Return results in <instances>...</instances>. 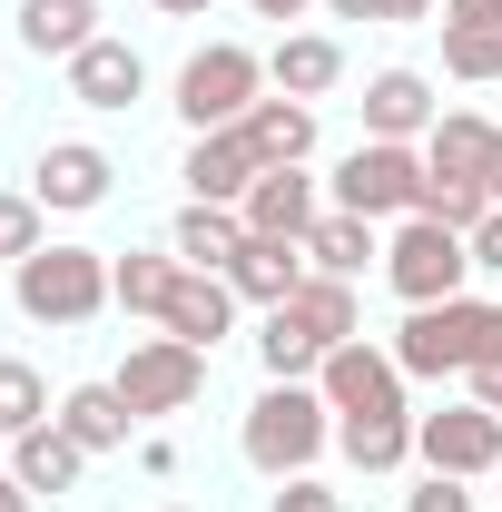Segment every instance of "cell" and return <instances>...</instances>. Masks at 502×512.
<instances>
[{"label":"cell","instance_id":"obj_1","mask_svg":"<svg viewBox=\"0 0 502 512\" xmlns=\"http://www.w3.org/2000/svg\"><path fill=\"white\" fill-rule=\"evenodd\" d=\"M394 365H404V384H443V375H473V365H502V306H493V296L404 306V325H394Z\"/></svg>","mask_w":502,"mask_h":512},{"label":"cell","instance_id":"obj_2","mask_svg":"<svg viewBox=\"0 0 502 512\" xmlns=\"http://www.w3.org/2000/svg\"><path fill=\"white\" fill-rule=\"evenodd\" d=\"M335 444V404L315 394V384H266L247 404V424H237V453H247L266 483H296L315 473V453Z\"/></svg>","mask_w":502,"mask_h":512},{"label":"cell","instance_id":"obj_3","mask_svg":"<svg viewBox=\"0 0 502 512\" xmlns=\"http://www.w3.org/2000/svg\"><path fill=\"white\" fill-rule=\"evenodd\" d=\"M256 99H266V60H256L247 40H207V50H188V69H178V119H188V138L237 128Z\"/></svg>","mask_w":502,"mask_h":512},{"label":"cell","instance_id":"obj_4","mask_svg":"<svg viewBox=\"0 0 502 512\" xmlns=\"http://www.w3.org/2000/svg\"><path fill=\"white\" fill-rule=\"evenodd\" d=\"M335 207H345V217H375V227H404V217L424 207V148H404V138H355V148L335 158Z\"/></svg>","mask_w":502,"mask_h":512},{"label":"cell","instance_id":"obj_5","mask_svg":"<svg viewBox=\"0 0 502 512\" xmlns=\"http://www.w3.org/2000/svg\"><path fill=\"white\" fill-rule=\"evenodd\" d=\"M10 296H20L30 325H89L109 306V256L99 247H40L10 266Z\"/></svg>","mask_w":502,"mask_h":512},{"label":"cell","instance_id":"obj_6","mask_svg":"<svg viewBox=\"0 0 502 512\" xmlns=\"http://www.w3.org/2000/svg\"><path fill=\"white\" fill-rule=\"evenodd\" d=\"M384 286H394L404 306H443V296H463V286H473V237L443 227V217H404V227L384 237Z\"/></svg>","mask_w":502,"mask_h":512},{"label":"cell","instance_id":"obj_7","mask_svg":"<svg viewBox=\"0 0 502 512\" xmlns=\"http://www.w3.org/2000/svg\"><path fill=\"white\" fill-rule=\"evenodd\" d=\"M109 384L128 394V414H138V424H158V414H188L197 394H207V355L178 345V335H138V345H128V365H119Z\"/></svg>","mask_w":502,"mask_h":512},{"label":"cell","instance_id":"obj_8","mask_svg":"<svg viewBox=\"0 0 502 512\" xmlns=\"http://www.w3.org/2000/svg\"><path fill=\"white\" fill-rule=\"evenodd\" d=\"M414 463L424 473H453V483H483L502 463V414H483L473 394L443 404V414H414Z\"/></svg>","mask_w":502,"mask_h":512},{"label":"cell","instance_id":"obj_9","mask_svg":"<svg viewBox=\"0 0 502 512\" xmlns=\"http://www.w3.org/2000/svg\"><path fill=\"white\" fill-rule=\"evenodd\" d=\"M119 188V158L99 148V138H50L40 158H30V197L50 207V217H89V207H109Z\"/></svg>","mask_w":502,"mask_h":512},{"label":"cell","instance_id":"obj_10","mask_svg":"<svg viewBox=\"0 0 502 512\" xmlns=\"http://www.w3.org/2000/svg\"><path fill=\"white\" fill-rule=\"evenodd\" d=\"M315 394H325L335 414H414V404H404V365H394V345H375V335L335 345V355L315 365Z\"/></svg>","mask_w":502,"mask_h":512},{"label":"cell","instance_id":"obj_11","mask_svg":"<svg viewBox=\"0 0 502 512\" xmlns=\"http://www.w3.org/2000/svg\"><path fill=\"white\" fill-rule=\"evenodd\" d=\"M69 99H79V109H99V119H119V109H138V99H148V60H138L128 40H109V30H99V40L69 60Z\"/></svg>","mask_w":502,"mask_h":512},{"label":"cell","instance_id":"obj_12","mask_svg":"<svg viewBox=\"0 0 502 512\" xmlns=\"http://www.w3.org/2000/svg\"><path fill=\"white\" fill-rule=\"evenodd\" d=\"M355 109H365V138H404V148H424V128L443 119V99H434L424 69H375Z\"/></svg>","mask_w":502,"mask_h":512},{"label":"cell","instance_id":"obj_13","mask_svg":"<svg viewBox=\"0 0 502 512\" xmlns=\"http://www.w3.org/2000/svg\"><path fill=\"white\" fill-rule=\"evenodd\" d=\"M178 178H188L197 207H237V197L266 178V158L247 148V128H217V138H188V168H178Z\"/></svg>","mask_w":502,"mask_h":512},{"label":"cell","instance_id":"obj_14","mask_svg":"<svg viewBox=\"0 0 502 512\" xmlns=\"http://www.w3.org/2000/svg\"><path fill=\"white\" fill-rule=\"evenodd\" d=\"M345 79V40L335 30H276V50H266V89L276 99H325Z\"/></svg>","mask_w":502,"mask_h":512},{"label":"cell","instance_id":"obj_15","mask_svg":"<svg viewBox=\"0 0 502 512\" xmlns=\"http://www.w3.org/2000/svg\"><path fill=\"white\" fill-rule=\"evenodd\" d=\"M237 217H247V237H286V247H306V227L325 217V207H315V178H306V168H266V178L237 197Z\"/></svg>","mask_w":502,"mask_h":512},{"label":"cell","instance_id":"obj_16","mask_svg":"<svg viewBox=\"0 0 502 512\" xmlns=\"http://www.w3.org/2000/svg\"><path fill=\"white\" fill-rule=\"evenodd\" d=\"M168 335H178V345H197V355H217V345H227V335H237V286H227V276H178V296H168Z\"/></svg>","mask_w":502,"mask_h":512},{"label":"cell","instance_id":"obj_17","mask_svg":"<svg viewBox=\"0 0 502 512\" xmlns=\"http://www.w3.org/2000/svg\"><path fill=\"white\" fill-rule=\"evenodd\" d=\"M493 148H502V128L473 119V109H443V119L424 128V168H434V178H473V188H493Z\"/></svg>","mask_w":502,"mask_h":512},{"label":"cell","instance_id":"obj_18","mask_svg":"<svg viewBox=\"0 0 502 512\" xmlns=\"http://www.w3.org/2000/svg\"><path fill=\"white\" fill-rule=\"evenodd\" d=\"M237 247H247V217H237V207H197V197H188V207L168 217V256L197 266V276H227Z\"/></svg>","mask_w":502,"mask_h":512},{"label":"cell","instance_id":"obj_19","mask_svg":"<svg viewBox=\"0 0 502 512\" xmlns=\"http://www.w3.org/2000/svg\"><path fill=\"white\" fill-rule=\"evenodd\" d=\"M0 463H10L30 493H50V503H60V493H79V473H89V453L69 444L60 414H50V424H30V434H10V453H0Z\"/></svg>","mask_w":502,"mask_h":512},{"label":"cell","instance_id":"obj_20","mask_svg":"<svg viewBox=\"0 0 502 512\" xmlns=\"http://www.w3.org/2000/svg\"><path fill=\"white\" fill-rule=\"evenodd\" d=\"M306 276H315V266H306V247H286V237H247V247H237V266H227L237 306H256V316H266V306H286Z\"/></svg>","mask_w":502,"mask_h":512},{"label":"cell","instance_id":"obj_21","mask_svg":"<svg viewBox=\"0 0 502 512\" xmlns=\"http://www.w3.org/2000/svg\"><path fill=\"white\" fill-rule=\"evenodd\" d=\"M10 30H20V50H30V60H79V50H89V40H99V0H20V20H10Z\"/></svg>","mask_w":502,"mask_h":512},{"label":"cell","instance_id":"obj_22","mask_svg":"<svg viewBox=\"0 0 502 512\" xmlns=\"http://www.w3.org/2000/svg\"><path fill=\"white\" fill-rule=\"evenodd\" d=\"M325 355H335V345H325L296 306H266V316H256V365H266V384H315Z\"/></svg>","mask_w":502,"mask_h":512},{"label":"cell","instance_id":"obj_23","mask_svg":"<svg viewBox=\"0 0 502 512\" xmlns=\"http://www.w3.org/2000/svg\"><path fill=\"white\" fill-rule=\"evenodd\" d=\"M237 128H247V148L266 168H306L315 158V99H256Z\"/></svg>","mask_w":502,"mask_h":512},{"label":"cell","instance_id":"obj_24","mask_svg":"<svg viewBox=\"0 0 502 512\" xmlns=\"http://www.w3.org/2000/svg\"><path fill=\"white\" fill-rule=\"evenodd\" d=\"M60 424H69V444H79V453H119L128 434H138V414H128L119 384H69V394H60Z\"/></svg>","mask_w":502,"mask_h":512},{"label":"cell","instance_id":"obj_25","mask_svg":"<svg viewBox=\"0 0 502 512\" xmlns=\"http://www.w3.org/2000/svg\"><path fill=\"white\" fill-rule=\"evenodd\" d=\"M335 453L355 473H404L414 463V414H335Z\"/></svg>","mask_w":502,"mask_h":512},{"label":"cell","instance_id":"obj_26","mask_svg":"<svg viewBox=\"0 0 502 512\" xmlns=\"http://www.w3.org/2000/svg\"><path fill=\"white\" fill-rule=\"evenodd\" d=\"M306 266H315V276H365V266H384L375 217H345V207H325V217L306 227Z\"/></svg>","mask_w":502,"mask_h":512},{"label":"cell","instance_id":"obj_27","mask_svg":"<svg viewBox=\"0 0 502 512\" xmlns=\"http://www.w3.org/2000/svg\"><path fill=\"white\" fill-rule=\"evenodd\" d=\"M178 256H109V306L119 316H168V296H178Z\"/></svg>","mask_w":502,"mask_h":512},{"label":"cell","instance_id":"obj_28","mask_svg":"<svg viewBox=\"0 0 502 512\" xmlns=\"http://www.w3.org/2000/svg\"><path fill=\"white\" fill-rule=\"evenodd\" d=\"M286 306H296V316H306L315 335H325V345H355V335H365V306H355V276H306V286H296Z\"/></svg>","mask_w":502,"mask_h":512},{"label":"cell","instance_id":"obj_29","mask_svg":"<svg viewBox=\"0 0 502 512\" xmlns=\"http://www.w3.org/2000/svg\"><path fill=\"white\" fill-rule=\"evenodd\" d=\"M443 69L453 79H502V10L493 20H443Z\"/></svg>","mask_w":502,"mask_h":512},{"label":"cell","instance_id":"obj_30","mask_svg":"<svg viewBox=\"0 0 502 512\" xmlns=\"http://www.w3.org/2000/svg\"><path fill=\"white\" fill-rule=\"evenodd\" d=\"M60 404H50V384H40V365H20V355H0V444L10 434H30V424H50Z\"/></svg>","mask_w":502,"mask_h":512},{"label":"cell","instance_id":"obj_31","mask_svg":"<svg viewBox=\"0 0 502 512\" xmlns=\"http://www.w3.org/2000/svg\"><path fill=\"white\" fill-rule=\"evenodd\" d=\"M50 247V207L30 188H0V266H20V256Z\"/></svg>","mask_w":502,"mask_h":512},{"label":"cell","instance_id":"obj_32","mask_svg":"<svg viewBox=\"0 0 502 512\" xmlns=\"http://www.w3.org/2000/svg\"><path fill=\"white\" fill-rule=\"evenodd\" d=\"M404 512H473V493H463L453 473H424V483L404 493Z\"/></svg>","mask_w":502,"mask_h":512},{"label":"cell","instance_id":"obj_33","mask_svg":"<svg viewBox=\"0 0 502 512\" xmlns=\"http://www.w3.org/2000/svg\"><path fill=\"white\" fill-rule=\"evenodd\" d=\"M335 20H424L434 0H325Z\"/></svg>","mask_w":502,"mask_h":512},{"label":"cell","instance_id":"obj_34","mask_svg":"<svg viewBox=\"0 0 502 512\" xmlns=\"http://www.w3.org/2000/svg\"><path fill=\"white\" fill-rule=\"evenodd\" d=\"M266 512H345V503H335V493H325L315 473H296V483H286V493H276Z\"/></svg>","mask_w":502,"mask_h":512},{"label":"cell","instance_id":"obj_35","mask_svg":"<svg viewBox=\"0 0 502 512\" xmlns=\"http://www.w3.org/2000/svg\"><path fill=\"white\" fill-rule=\"evenodd\" d=\"M473 276H502V207L473 227Z\"/></svg>","mask_w":502,"mask_h":512},{"label":"cell","instance_id":"obj_36","mask_svg":"<svg viewBox=\"0 0 502 512\" xmlns=\"http://www.w3.org/2000/svg\"><path fill=\"white\" fill-rule=\"evenodd\" d=\"M463 384H473V404H483V414H502V365H473Z\"/></svg>","mask_w":502,"mask_h":512},{"label":"cell","instance_id":"obj_37","mask_svg":"<svg viewBox=\"0 0 502 512\" xmlns=\"http://www.w3.org/2000/svg\"><path fill=\"white\" fill-rule=\"evenodd\" d=\"M0 512H40V493H30V483H20L10 463H0Z\"/></svg>","mask_w":502,"mask_h":512},{"label":"cell","instance_id":"obj_38","mask_svg":"<svg viewBox=\"0 0 502 512\" xmlns=\"http://www.w3.org/2000/svg\"><path fill=\"white\" fill-rule=\"evenodd\" d=\"M247 10H256V20H306L315 0H247Z\"/></svg>","mask_w":502,"mask_h":512},{"label":"cell","instance_id":"obj_39","mask_svg":"<svg viewBox=\"0 0 502 512\" xmlns=\"http://www.w3.org/2000/svg\"><path fill=\"white\" fill-rule=\"evenodd\" d=\"M502 0H443V20H493Z\"/></svg>","mask_w":502,"mask_h":512},{"label":"cell","instance_id":"obj_40","mask_svg":"<svg viewBox=\"0 0 502 512\" xmlns=\"http://www.w3.org/2000/svg\"><path fill=\"white\" fill-rule=\"evenodd\" d=\"M158 10H168V20H207L217 0H158Z\"/></svg>","mask_w":502,"mask_h":512},{"label":"cell","instance_id":"obj_41","mask_svg":"<svg viewBox=\"0 0 502 512\" xmlns=\"http://www.w3.org/2000/svg\"><path fill=\"white\" fill-rule=\"evenodd\" d=\"M493 207H502V148H493Z\"/></svg>","mask_w":502,"mask_h":512},{"label":"cell","instance_id":"obj_42","mask_svg":"<svg viewBox=\"0 0 502 512\" xmlns=\"http://www.w3.org/2000/svg\"><path fill=\"white\" fill-rule=\"evenodd\" d=\"M493 483H502V463H493Z\"/></svg>","mask_w":502,"mask_h":512},{"label":"cell","instance_id":"obj_43","mask_svg":"<svg viewBox=\"0 0 502 512\" xmlns=\"http://www.w3.org/2000/svg\"><path fill=\"white\" fill-rule=\"evenodd\" d=\"M0 99H10V89H0Z\"/></svg>","mask_w":502,"mask_h":512},{"label":"cell","instance_id":"obj_44","mask_svg":"<svg viewBox=\"0 0 502 512\" xmlns=\"http://www.w3.org/2000/svg\"><path fill=\"white\" fill-rule=\"evenodd\" d=\"M168 512H178V503H168Z\"/></svg>","mask_w":502,"mask_h":512},{"label":"cell","instance_id":"obj_45","mask_svg":"<svg viewBox=\"0 0 502 512\" xmlns=\"http://www.w3.org/2000/svg\"><path fill=\"white\" fill-rule=\"evenodd\" d=\"M0 453H10V444H0Z\"/></svg>","mask_w":502,"mask_h":512}]
</instances>
